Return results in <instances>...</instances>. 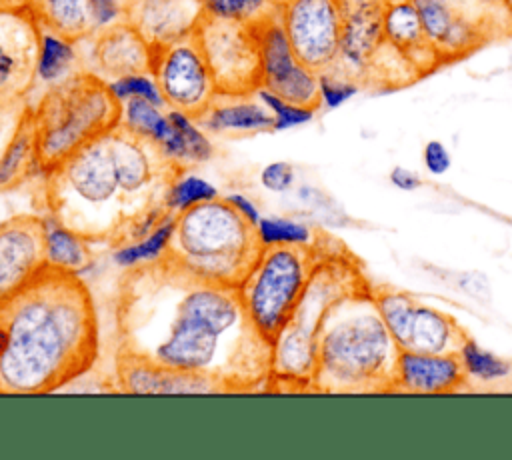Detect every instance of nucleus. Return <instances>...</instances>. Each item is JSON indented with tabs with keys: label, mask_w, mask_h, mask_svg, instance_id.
Masks as SVG:
<instances>
[{
	"label": "nucleus",
	"mask_w": 512,
	"mask_h": 460,
	"mask_svg": "<svg viewBox=\"0 0 512 460\" xmlns=\"http://www.w3.org/2000/svg\"><path fill=\"white\" fill-rule=\"evenodd\" d=\"M258 220L234 196L198 200L174 214L162 256L204 280L238 288L266 246Z\"/></svg>",
	"instance_id": "obj_5"
},
{
	"label": "nucleus",
	"mask_w": 512,
	"mask_h": 460,
	"mask_svg": "<svg viewBox=\"0 0 512 460\" xmlns=\"http://www.w3.org/2000/svg\"><path fill=\"white\" fill-rule=\"evenodd\" d=\"M358 288L354 268L338 254H326L292 316L272 344L270 378L264 392H310L316 370V338L326 312Z\"/></svg>",
	"instance_id": "obj_7"
},
{
	"label": "nucleus",
	"mask_w": 512,
	"mask_h": 460,
	"mask_svg": "<svg viewBox=\"0 0 512 460\" xmlns=\"http://www.w3.org/2000/svg\"><path fill=\"white\" fill-rule=\"evenodd\" d=\"M280 24L296 56L312 70L334 66L342 30L340 0H276Z\"/></svg>",
	"instance_id": "obj_11"
},
{
	"label": "nucleus",
	"mask_w": 512,
	"mask_h": 460,
	"mask_svg": "<svg viewBox=\"0 0 512 460\" xmlns=\"http://www.w3.org/2000/svg\"><path fill=\"white\" fill-rule=\"evenodd\" d=\"M48 218L14 214L0 222V302L28 284L46 264Z\"/></svg>",
	"instance_id": "obj_15"
},
{
	"label": "nucleus",
	"mask_w": 512,
	"mask_h": 460,
	"mask_svg": "<svg viewBox=\"0 0 512 460\" xmlns=\"http://www.w3.org/2000/svg\"><path fill=\"white\" fill-rule=\"evenodd\" d=\"M32 12L42 28L78 44L124 20V0H36Z\"/></svg>",
	"instance_id": "obj_20"
},
{
	"label": "nucleus",
	"mask_w": 512,
	"mask_h": 460,
	"mask_svg": "<svg viewBox=\"0 0 512 460\" xmlns=\"http://www.w3.org/2000/svg\"><path fill=\"white\" fill-rule=\"evenodd\" d=\"M422 164L428 174L442 176L452 166V154L448 146L440 140H428L422 148Z\"/></svg>",
	"instance_id": "obj_39"
},
{
	"label": "nucleus",
	"mask_w": 512,
	"mask_h": 460,
	"mask_svg": "<svg viewBox=\"0 0 512 460\" xmlns=\"http://www.w3.org/2000/svg\"><path fill=\"white\" fill-rule=\"evenodd\" d=\"M186 172L156 140L120 122L42 176L44 210L90 246L118 250L176 214L172 192Z\"/></svg>",
	"instance_id": "obj_2"
},
{
	"label": "nucleus",
	"mask_w": 512,
	"mask_h": 460,
	"mask_svg": "<svg viewBox=\"0 0 512 460\" xmlns=\"http://www.w3.org/2000/svg\"><path fill=\"white\" fill-rule=\"evenodd\" d=\"M212 196H218L216 188H212L208 182L196 178V176H190V174H184L178 184L174 186V192H172V208L174 212L198 202V200H206V198H212Z\"/></svg>",
	"instance_id": "obj_37"
},
{
	"label": "nucleus",
	"mask_w": 512,
	"mask_h": 460,
	"mask_svg": "<svg viewBox=\"0 0 512 460\" xmlns=\"http://www.w3.org/2000/svg\"><path fill=\"white\" fill-rule=\"evenodd\" d=\"M114 94L124 102L126 98H132V96H140V98H146L162 108L164 106V100L156 88V82L152 80L150 74H140V76H128V78H122V80H116L110 84Z\"/></svg>",
	"instance_id": "obj_36"
},
{
	"label": "nucleus",
	"mask_w": 512,
	"mask_h": 460,
	"mask_svg": "<svg viewBox=\"0 0 512 460\" xmlns=\"http://www.w3.org/2000/svg\"><path fill=\"white\" fill-rule=\"evenodd\" d=\"M262 52V90L284 102L318 110V72L308 68L294 52L276 8L258 20Z\"/></svg>",
	"instance_id": "obj_12"
},
{
	"label": "nucleus",
	"mask_w": 512,
	"mask_h": 460,
	"mask_svg": "<svg viewBox=\"0 0 512 460\" xmlns=\"http://www.w3.org/2000/svg\"><path fill=\"white\" fill-rule=\"evenodd\" d=\"M172 218L168 222H164L160 228H156L144 240H140L136 244H130V246H124V248H118L116 254H114V260L122 268H128V266H134V264H140V262L154 260V258L162 256V252L166 248V242H168V236H170Z\"/></svg>",
	"instance_id": "obj_33"
},
{
	"label": "nucleus",
	"mask_w": 512,
	"mask_h": 460,
	"mask_svg": "<svg viewBox=\"0 0 512 460\" xmlns=\"http://www.w3.org/2000/svg\"><path fill=\"white\" fill-rule=\"evenodd\" d=\"M260 178H262V184L268 190L282 192V190H288L292 186V182H294V168L288 162H272V164H268L262 170Z\"/></svg>",
	"instance_id": "obj_41"
},
{
	"label": "nucleus",
	"mask_w": 512,
	"mask_h": 460,
	"mask_svg": "<svg viewBox=\"0 0 512 460\" xmlns=\"http://www.w3.org/2000/svg\"><path fill=\"white\" fill-rule=\"evenodd\" d=\"M36 174H40V166H38V154H36L32 106H30L14 140L10 142V146L0 158V192L14 190Z\"/></svg>",
	"instance_id": "obj_25"
},
{
	"label": "nucleus",
	"mask_w": 512,
	"mask_h": 460,
	"mask_svg": "<svg viewBox=\"0 0 512 460\" xmlns=\"http://www.w3.org/2000/svg\"><path fill=\"white\" fill-rule=\"evenodd\" d=\"M116 390L124 394H226V390L200 374L166 368L128 354L114 358Z\"/></svg>",
	"instance_id": "obj_19"
},
{
	"label": "nucleus",
	"mask_w": 512,
	"mask_h": 460,
	"mask_svg": "<svg viewBox=\"0 0 512 460\" xmlns=\"http://www.w3.org/2000/svg\"><path fill=\"white\" fill-rule=\"evenodd\" d=\"M256 94L268 106V110L272 112V116H274V130H286V128H292V126L306 124L316 114V110L284 102L278 96H274V94H270V92H266L262 88Z\"/></svg>",
	"instance_id": "obj_35"
},
{
	"label": "nucleus",
	"mask_w": 512,
	"mask_h": 460,
	"mask_svg": "<svg viewBox=\"0 0 512 460\" xmlns=\"http://www.w3.org/2000/svg\"><path fill=\"white\" fill-rule=\"evenodd\" d=\"M318 88H320V106L328 110H336L360 92L362 82L336 68H328L318 72Z\"/></svg>",
	"instance_id": "obj_31"
},
{
	"label": "nucleus",
	"mask_w": 512,
	"mask_h": 460,
	"mask_svg": "<svg viewBox=\"0 0 512 460\" xmlns=\"http://www.w3.org/2000/svg\"><path fill=\"white\" fill-rule=\"evenodd\" d=\"M388 180H390V184L394 188L404 190V192H412V190L422 186V178L414 170H410L406 166H394L390 170V174H388Z\"/></svg>",
	"instance_id": "obj_42"
},
{
	"label": "nucleus",
	"mask_w": 512,
	"mask_h": 460,
	"mask_svg": "<svg viewBox=\"0 0 512 460\" xmlns=\"http://www.w3.org/2000/svg\"><path fill=\"white\" fill-rule=\"evenodd\" d=\"M42 26L32 8H0V102L30 100L38 86Z\"/></svg>",
	"instance_id": "obj_13"
},
{
	"label": "nucleus",
	"mask_w": 512,
	"mask_h": 460,
	"mask_svg": "<svg viewBox=\"0 0 512 460\" xmlns=\"http://www.w3.org/2000/svg\"><path fill=\"white\" fill-rule=\"evenodd\" d=\"M114 322L118 354L200 374L226 394L266 390L272 344L234 286L204 280L158 256L122 272Z\"/></svg>",
	"instance_id": "obj_1"
},
{
	"label": "nucleus",
	"mask_w": 512,
	"mask_h": 460,
	"mask_svg": "<svg viewBox=\"0 0 512 460\" xmlns=\"http://www.w3.org/2000/svg\"><path fill=\"white\" fill-rule=\"evenodd\" d=\"M100 320L78 272L46 264L0 302V394H50L92 370Z\"/></svg>",
	"instance_id": "obj_3"
},
{
	"label": "nucleus",
	"mask_w": 512,
	"mask_h": 460,
	"mask_svg": "<svg viewBox=\"0 0 512 460\" xmlns=\"http://www.w3.org/2000/svg\"><path fill=\"white\" fill-rule=\"evenodd\" d=\"M466 4H468L474 12H478V14L486 16V18L494 20L496 24H500V26L504 28L502 14H500V0H466Z\"/></svg>",
	"instance_id": "obj_43"
},
{
	"label": "nucleus",
	"mask_w": 512,
	"mask_h": 460,
	"mask_svg": "<svg viewBox=\"0 0 512 460\" xmlns=\"http://www.w3.org/2000/svg\"><path fill=\"white\" fill-rule=\"evenodd\" d=\"M260 234L264 244H314L318 238L312 228L290 218H260Z\"/></svg>",
	"instance_id": "obj_32"
},
{
	"label": "nucleus",
	"mask_w": 512,
	"mask_h": 460,
	"mask_svg": "<svg viewBox=\"0 0 512 460\" xmlns=\"http://www.w3.org/2000/svg\"><path fill=\"white\" fill-rule=\"evenodd\" d=\"M80 68L108 84L152 72V46L126 22L118 20L78 42Z\"/></svg>",
	"instance_id": "obj_14"
},
{
	"label": "nucleus",
	"mask_w": 512,
	"mask_h": 460,
	"mask_svg": "<svg viewBox=\"0 0 512 460\" xmlns=\"http://www.w3.org/2000/svg\"><path fill=\"white\" fill-rule=\"evenodd\" d=\"M326 254L320 242L266 244L258 262L238 286L250 320L270 344L292 316Z\"/></svg>",
	"instance_id": "obj_8"
},
{
	"label": "nucleus",
	"mask_w": 512,
	"mask_h": 460,
	"mask_svg": "<svg viewBox=\"0 0 512 460\" xmlns=\"http://www.w3.org/2000/svg\"><path fill=\"white\" fill-rule=\"evenodd\" d=\"M258 98V94H256ZM198 126L216 134H256L274 130V116L254 96H216Z\"/></svg>",
	"instance_id": "obj_23"
},
{
	"label": "nucleus",
	"mask_w": 512,
	"mask_h": 460,
	"mask_svg": "<svg viewBox=\"0 0 512 460\" xmlns=\"http://www.w3.org/2000/svg\"><path fill=\"white\" fill-rule=\"evenodd\" d=\"M454 286L464 292L466 296L476 298L478 302H488L492 298V290H490V282L488 278L478 272V270H468V272H458L454 274Z\"/></svg>",
	"instance_id": "obj_40"
},
{
	"label": "nucleus",
	"mask_w": 512,
	"mask_h": 460,
	"mask_svg": "<svg viewBox=\"0 0 512 460\" xmlns=\"http://www.w3.org/2000/svg\"><path fill=\"white\" fill-rule=\"evenodd\" d=\"M172 128L160 148L184 170H190L212 156V144L200 130L198 122L182 112L168 110Z\"/></svg>",
	"instance_id": "obj_26"
},
{
	"label": "nucleus",
	"mask_w": 512,
	"mask_h": 460,
	"mask_svg": "<svg viewBox=\"0 0 512 460\" xmlns=\"http://www.w3.org/2000/svg\"><path fill=\"white\" fill-rule=\"evenodd\" d=\"M384 44L400 54L416 74H424L440 64L426 40L420 14L412 0H386L382 8Z\"/></svg>",
	"instance_id": "obj_22"
},
{
	"label": "nucleus",
	"mask_w": 512,
	"mask_h": 460,
	"mask_svg": "<svg viewBox=\"0 0 512 460\" xmlns=\"http://www.w3.org/2000/svg\"><path fill=\"white\" fill-rule=\"evenodd\" d=\"M82 70L78 46L46 28H42L40 56H38V84L44 86L62 80L64 76Z\"/></svg>",
	"instance_id": "obj_28"
},
{
	"label": "nucleus",
	"mask_w": 512,
	"mask_h": 460,
	"mask_svg": "<svg viewBox=\"0 0 512 460\" xmlns=\"http://www.w3.org/2000/svg\"><path fill=\"white\" fill-rule=\"evenodd\" d=\"M202 16V0H124V20L152 50L190 36Z\"/></svg>",
	"instance_id": "obj_18"
},
{
	"label": "nucleus",
	"mask_w": 512,
	"mask_h": 460,
	"mask_svg": "<svg viewBox=\"0 0 512 460\" xmlns=\"http://www.w3.org/2000/svg\"><path fill=\"white\" fill-rule=\"evenodd\" d=\"M456 354L460 358L464 376L470 382L490 386V384L506 382L512 378V360L482 348L476 340L468 336L462 340Z\"/></svg>",
	"instance_id": "obj_27"
},
{
	"label": "nucleus",
	"mask_w": 512,
	"mask_h": 460,
	"mask_svg": "<svg viewBox=\"0 0 512 460\" xmlns=\"http://www.w3.org/2000/svg\"><path fill=\"white\" fill-rule=\"evenodd\" d=\"M150 76L156 82L166 110L182 112L192 120H200L218 96L194 32L168 46L156 48Z\"/></svg>",
	"instance_id": "obj_10"
},
{
	"label": "nucleus",
	"mask_w": 512,
	"mask_h": 460,
	"mask_svg": "<svg viewBox=\"0 0 512 460\" xmlns=\"http://www.w3.org/2000/svg\"><path fill=\"white\" fill-rule=\"evenodd\" d=\"M372 298L392 340L396 342L398 348H402L406 340L408 324L416 306V298L410 296L408 292H398V290H380L372 294Z\"/></svg>",
	"instance_id": "obj_30"
},
{
	"label": "nucleus",
	"mask_w": 512,
	"mask_h": 460,
	"mask_svg": "<svg viewBox=\"0 0 512 460\" xmlns=\"http://www.w3.org/2000/svg\"><path fill=\"white\" fill-rule=\"evenodd\" d=\"M90 248L92 246L86 240H82L78 234L48 220V238H46L48 264L74 270L80 274L94 260Z\"/></svg>",
	"instance_id": "obj_29"
},
{
	"label": "nucleus",
	"mask_w": 512,
	"mask_h": 460,
	"mask_svg": "<svg viewBox=\"0 0 512 460\" xmlns=\"http://www.w3.org/2000/svg\"><path fill=\"white\" fill-rule=\"evenodd\" d=\"M428 44L440 62L462 58L486 42L496 22L450 0H412Z\"/></svg>",
	"instance_id": "obj_16"
},
{
	"label": "nucleus",
	"mask_w": 512,
	"mask_h": 460,
	"mask_svg": "<svg viewBox=\"0 0 512 460\" xmlns=\"http://www.w3.org/2000/svg\"><path fill=\"white\" fill-rule=\"evenodd\" d=\"M464 338L466 334L452 314L416 300L406 340L400 350L446 354L456 352Z\"/></svg>",
	"instance_id": "obj_24"
},
{
	"label": "nucleus",
	"mask_w": 512,
	"mask_h": 460,
	"mask_svg": "<svg viewBox=\"0 0 512 460\" xmlns=\"http://www.w3.org/2000/svg\"><path fill=\"white\" fill-rule=\"evenodd\" d=\"M204 12L220 18L254 22L276 8V0H202Z\"/></svg>",
	"instance_id": "obj_34"
},
{
	"label": "nucleus",
	"mask_w": 512,
	"mask_h": 460,
	"mask_svg": "<svg viewBox=\"0 0 512 460\" xmlns=\"http://www.w3.org/2000/svg\"><path fill=\"white\" fill-rule=\"evenodd\" d=\"M500 14L506 32L512 34V0H500Z\"/></svg>",
	"instance_id": "obj_44"
},
{
	"label": "nucleus",
	"mask_w": 512,
	"mask_h": 460,
	"mask_svg": "<svg viewBox=\"0 0 512 460\" xmlns=\"http://www.w3.org/2000/svg\"><path fill=\"white\" fill-rule=\"evenodd\" d=\"M30 106L42 176L122 122V100L88 70L44 86Z\"/></svg>",
	"instance_id": "obj_6"
},
{
	"label": "nucleus",
	"mask_w": 512,
	"mask_h": 460,
	"mask_svg": "<svg viewBox=\"0 0 512 460\" xmlns=\"http://www.w3.org/2000/svg\"><path fill=\"white\" fill-rule=\"evenodd\" d=\"M398 346L382 322L372 294L360 286L324 316L316 338L312 392H368L390 388Z\"/></svg>",
	"instance_id": "obj_4"
},
{
	"label": "nucleus",
	"mask_w": 512,
	"mask_h": 460,
	"mask_svg": "<svg viewBox=\"0 0 512 460\" xmlns=\"http://www.w3.org/2000/svg\"><path fill=\"white\" fill-rule=\"evenodd\" d=\"M0 8H4V6H2V0H0Z\"/></svg>",
	"instance_id": "obj_46"
},
{
	"label": "nucleus",
	"mask_w": 512,
	"mask_h": 460,
	"mask_svg": "<svg viewBox=\"0 0 512 460\" xmlns=\"http://www.w3.org/2000/svg\"><path fill=\"white\" fill-rule=\"evenodd\" d=\"M30 108V100L18 102H0V158L14 140L26 112Z\"/></svg>",
	"instance_id": "obj_38"
},
{
	"label": "nucleus",
	"mask_w": 512,
	"mask_h": 460,
	"mask_svg": "<svg viewBox=\"0 0 512 460\" xmlns=\"http://www.w3.org/2000/svg\"><path fill=\"white\" fill-rule=\"evenodd\" d=\"M194 38L208 64L218 96H256L262 88L258 20L244 22L204 12Z\"/></svg>",
	"instance_id": "obj_9"
},
{
	"label": "nucleus",
	"mask_w": 512,
	"mask_h": 460,
	"mask_svg": "<svg viewBox=\"0 0 512 460\" xmlns=\"http://www.w3.org/2000/svg\"><path fill=\"white\" fill-rule=\"evenodd\" d=\"M382 2H360L342 6V30L334 66L362 84L370 78L374 62L384 48Z\"/></svg>",
	"instance_id": "obj_17"
},
{
	"label": "nucleus",
	"mask_w": 512,
	"mask_h": 460,
	"mask_svg": "<svg viewBox=\"0 0 512 460\" xmlns=\"http://www.w3.org/2000/svg\"><path fill=\"white\" fill-rule=\"evenodd\" d=\"M464 384L466 376L456 352L398 350L390 390L406 394H448L458 392Z\"/></svg>",
	"instance_id": "obj_21"
},
{
	"label": "nucleus",
	"mask_w": 512,
	"mask_h": 460,
	"mask_svg": "<svg viewBox=\"0 0 512 460\" xmlns=\"http://www.w3.org/2000/svg\"><path fill=\"white\" fill-rule=\"evenodd\" d=\"M360 2H386V0H340V4L344 6V4H360Z\"/></svg>",
	"instance_id": "obj_45"
}]
</instances>
